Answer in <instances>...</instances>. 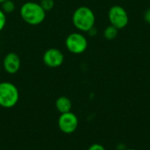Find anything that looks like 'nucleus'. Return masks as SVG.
I'll use <instances>...</instances> for the list:
<instances>
[{"label":"nucleus","mask_w":150,"mask_h":150,"mask_svg":"<svg viewBox=\"0 0 150 150\" xmlns=\"http://www.w3.org/2000/svg\"><path fill=\"white\" fill-rule=\"evenodd\" d=\"M1 10L5 14H10L15 10V4L12 0H5L4 3L1 4Z\"/></svg>","instance_id":"nucleus-11"},{"label":"nucleus","mask_w":150,"mask_h":150,"mask_svg":"<svg viewBox=\"0 0 150 150\" xmlns=\"http://www.w3.org/2000/svg\"><path fill=\"white\" fill-rule=\"evenodd\" d=\"M20 16L25 23L31 25H37L44 21L46 11L40 4L26 2L20 8Z\"/></svg>","instance_id":"nucleus-2"},{"label":"nucleus","mask_w":150,"mask_h":150,"mask_svg":"<svg viewBox=\"0 0 150 150\" xmlns=\"http://www.w3.org/2000/svg\"><path fill=\"white\" fill-rule=\"evenodd\" d=\"M88 33H90V35H91V36H94V35H96V34H97V29H96V27L94 26L92 29H91V30L88 32Z\"/></svg>","instance_id":"nucleus-16"},{"label":"nucleus","mask_w":150,"mask_h":150,"mask_svg":"<svg viewBox=\"0 0 150 150\" xmlns=\"http://www.w3.org/2000/svg\"><path fill=\"white\" fill-rule=\"evenodd\" d=\"M4 1H5V0H0V4H2V3H4Z\"/></svg>","instance_id":"nucleus-17"},{"label":"nucleus","mask_w":150,"mask_h":150,"mask_svg":"<svg viewBox=\"0 0 150 150\" xmlns=\"http://www.w3.org/2000/svg\"><path fill=\"white\" fill-rule=\"evenodd\" d=\"M19 99V92L15 84L10 82L0 83V106L11 108L17 105Z\"/></svg>","instance_id":"nucleus-3"},{"label":"nucleus","mask_w":150,"mask_h":150,"mask_svg":"<svg viewBox=\"0 0 150 150\" xmlns=\"http://www.w3.org/2000/svg\"><path fill=\"white\" fill-rule=\"evenodd\" d=\"M2 65L4 71L7 72L8 74L11 75L16 74L20 69V65H21L20 58L16 53L11 52L4 56Z\"/></svg>","instance_id":"nucleus-8"},{"label":"nucleus","mask_w":150,"mask_h":150,"mask_svg":"<svg viewBox=\"0 0 150 150\" xmlns=\"http://www.w3.org/2000/svg\"><path fill=\"white\" fill-rule=\"evenodd\" d=\"M72 22L77 30L83 33H88L95 26L96 17L90 7L80 6L74 11Z\"/></svg>","instance_id":"nucleus-1"},{"label":"nucleus","mask_w":150,"mask_h":150,"mask_svg":"<svg viewBox=\"0 0 150 150\" xmlns=\"http://www.w3.org/2000/svg\"><path fill=\"white\" fill-rule=\"evenodd\" d=\"M39 4H40V6L43 8V10L45 11H51L54 6V0H40V2Z\"/></svg>","instance_id":"nucleus-12"},{"label":"nucleus","mask_w":150,"mask_h":150,"mask_svg":"<svg viewBox=\"0 0 150 150\" xmlns=\"http://www.w3.org/2000/svg\"><path fill=\"white\" fill-rule=\"evenodd\" d=\"M65 46L70 53L74 54H80L86 51L88 47V40L83 33H72L67 36Z\"/></svg>","instance_id":"nucleus-4"},{"label":"nucleus","mask_w":150,"mask_h":150,"mask_svg":"<svg viewBox=\"0 0 150 150\" xmlns=\"http://www.w3.org/2000/svg\"><path fill=\"white\" fill-rule=\"evenodd\" d=\"M1 67H2V63H1V62H0V70H1Z\"/></svg>","instance_id":"nucleus-18"},{"label":"nucleus","mask_w":150,"mask_h":150,"mask_svg":"<svg viewBox=\"0 0 150 150\" xmlns=\"http://www.w3.org/2000/svg\"><path fill=\"white\" fill-rule=\"evenodd\" d=\"M108 19L112 25L118 30L125 28L129 23V16L125 8L120 5H113L108 11Z\"/></svg>","instance_id":"nucleus-5"},{"label":"nucleus","mask_w":150,"mask_h":150,"mask_svg":"<svg viewBox=\"0 0 150 150\" xmlns=\"http://www.w3.org/2000/svg\"><path fill=\"white\" fill-rule=\"evenodd\" d=\"M43 62L49 68H58L64 62V54L58 48H49L45 51L42 56Z\"/></svg>","instance_id":"nucleus-7"},{"label":"nucleus","mask_w":150,"mask_h":150,"mask_svg":"<svg viewBox=\"0 0 150 150\" xmlns=\"http://www.w3.org/2000/svg\"><path fill=\"white\" fill-rule=\"evenodd\" d=\"M125 150H136V149H125Z\"/></svg>","instance_id":"nucleus-19"},{"label":"nucleus","mask_w":150,"mask_h":150,"mask_svg":"<svg viewBox=\"0 0 150 150\" xmlns=\"http://www.w3.org/2000/svg\"><path fill=\"white\" fill-rule=\"evenodd\" d=\"M58 127L64 134H69L74 133L78 127L77 116L71 112L62 113L58 119Z\"/></svg>","instance_id":"nucleus-6"},{"label":"nucleus","mask_w":150,"mask_h":150,"mask_svg":"<svg viewBox=\"0 0 150 150\" xmlns=\"http://www.w3.org/2000/svg\"><path fill=\"white\" fill-rule=\"evenodd\" d=\"M143 17H144L145 21H146L147 23L150 24V9H148V10L144 12Z\"/></svg>","instance_id":"nucleus-15"},{"label":"nucleus","mask_w":150,"mask_h":150,"mask_svg":"<svg viewBox=\"0 0 150 150\" xmlns=\"http://www.w3.org/2000/svg\"><path fill=\"white\" fill-rule=\"evenodd\" d=\"M88 150H105V149L104 148V146H102L101 144L98 143H94L92 145H91L89 147Z\"/></svg>","instance_id":"nucleus-14"},{"label":"nucleus","mask_w":150,"mask_h":150,"mask_svg":"<svg viewBox=\"0 0 150 150\" xmlns=\"http://www.w3.org/2000/svg\"><path fill=\"white\" fill-rule=\"evenodd\" d=\"M6 25V14L0 9V32L4 28Z\"/></svg>","instance_id":"nucleus-13"},{"label":"nucleus","mask_w":150,"mask_h":150,"mask_svg":"<svg viewBox=\"0 0 150 150\" xmlns=\"http://www.w3.org/2000/svg\"><path fill=\"white\" fill-rule=\"evenodd\" d=\"M118 32H119V30L116 27L110 25L106 26L105 29L104 30V37L108 40H112L117 37Z\"/></svg>","instance_id":"nucleus-10"},{"label":"nucleus","mask_w":150,"mask_h":150,"mask_svg":"<svg viewBox=\"0 0 150 150\" xmlns=\"http://www.w3.org/2000/svg\"><path fill=\"white\" fill-rule=\"evenodd\" d=\"M55 107H56L57 111L61 114L71 112V108H72L71 100L69 98L65 97V96H62V97H60V98H58L56 99Z\"/></svg>","instance_id":"nucleus-9"}]
</instances>
